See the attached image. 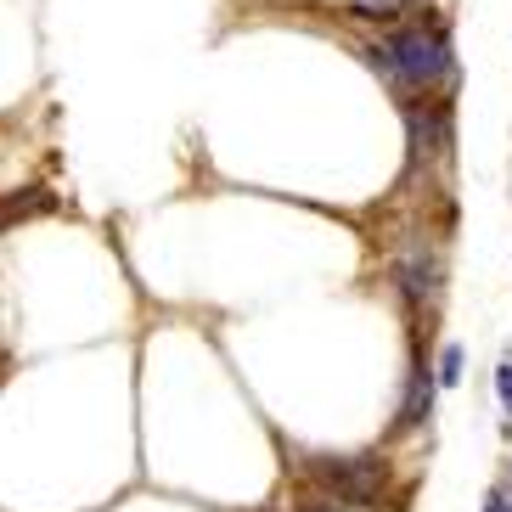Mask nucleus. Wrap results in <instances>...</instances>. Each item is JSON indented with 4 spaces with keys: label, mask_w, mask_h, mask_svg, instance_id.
Listing matches in <instances>:
<instances>
[{
    "label": "nucleus",
    "mask_w": 512,
    "mask_h": 512,
    "mask_svg": "<svg viewBox=\"0 0 512 512\" xmlns=\"http://www.w3.org/2000/svg\"><path fill=\"white\" fill-rule=\"evenodd\" d=\"M372 62L394 85H434L451 68V51H445V34H434V29H400V34L377 40Z\"/></svg>",
    "instance_id": "f257e3e1"
},
{
    "label": "nucleus",
    "mask_w": 512,
    "mask_h": 512,
    "mask_svg": "<svg viewBox=\"0 0 512 512\" xmlns=\"http://www.w3.org/2000/svg\"><path fill=\"white\" fill-rule=\"evenodd\" d=\"M310 479L327 484L338 501H372L383 484V462L377 456H310Z\"/></svg>",
    "instance_id": "f03ea898"
},
{
    "label": "nucleus",
    "mask_w": 512,
    "mask_h": 512,
    "mask_svg": "<svg viewBox=\"0 0 512 512\" xmlns=\"http://www.w3.org/2000/svg\"><path fill=\"white\" fill-rule=\"evenodd\" d=\"M51 203H57V197H51L46 186H29V192L0 197V231H12L17 220H34V214H51Z\"/></svg>",
    "instance_id": "7ed1b4c3"
},
{
    "label": "nucleus",
    "mask_w": 512,
    "mask_h": 512,
    "mask_svg": "<svg viewBox=\"0 0 512 512\" xmlns=\"http://www.w3.org/2000/svg\"><path fill=\"white\" fill-rule=\"evenodd\" d=\"M428 417V372L411 383V400H406V411H400V428H411V422H422Z\"/></svg>",
    "instance_id": "20e7f679"
},
{
    "label": "nucleus",
    "mask_w": 512,
    "mask_h": 512,
    "mask_svg": "<svg viewBox=\"0 0 512 512\" xmlns=\"http://www.w3.org/2000/svg\"><path fill=\"white\" fill-rule=\"evenodd\" d=\"M456 377H462V349H445V355H439V383H456Z\"/></svg>",
    "instance_id": "39448f33"
},
{
    "label": "nucleus",
    "mask_w": 512,
    "mask_h": 512,
    "mask_svg": "<svg viewBox=\"0 0 512 512\" xmlns=\"http://www.w3.org/2000/svg\"><path fill=\"white\" fill-rule=\"evenodd\" d=\"M355 12H366V17H394V12H406V0H355Z\"/></svg>",
    "instance_id": "423d86ee"
},
{
    "label": "nucleus",
    "mask_w": 512,
    "mask_h": 512,
    "mask_svg": "<svg viewBox=\"0 0 512 512\" xmlns=\"http://www.w3.org/2000/svg\"><path fill=\"white\" fill-rule=\"evenodd\" d=\"M496 394H501V406L512 411V361H501V366H496Z\"/></svg>",
    "instance_id": "0eeeda50"
},
{
    "label": "nucleus",
    "mask_w": 512,
    "mask_h": 512,
    "mask_svg": "<svg viewBox=\"0 0 512 512\" xmlns=\"http://www.w3.org/2000/svg\"><path fill=\"white\" fill-rule=\"evenodd\" d=\"M299 512H344V501H327V496H310Z\"/></svg>",
    "instance_id": "6e6552de"
},
{
    "label": "nucleus",
    "mask_w": 512,
    "mask_h": 512,
    "mask_svg": "<svg viewBox=\"0 0 512 512\" xmlns=\"http://www.w3.org/2000/svg\"><path fill=\"white\" fill-rule=\"evenodd\" d=\"M484 512H507V496H490V501H484Z\"/></svg>",
    "instance_id": "1a4fd4ad"
}]
</instances>
